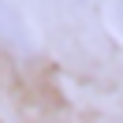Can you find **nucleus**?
<instances>
[{"instance_id":"f03ea898","label":"nucleus","mask_w":123,"mask_h":123,"mask_svg":"<svg viewBox=\"0 0 123 123\" xmlns=\"http://www.w3.org/2000/svg\"><path fill=\"white\" fill-rule=\"evenodd\" d=\"M75 4H82V0H75Z\"/></svg>"},{"instance_id":"f257e3e1","label":"nucleus","mask_w":123,"mask_h":123,"mask_svg":"<svg viewBox=\"0 0 123 123\" xmlns=\"http://www.w3.org/2000/svg\"><path fill=\"white\" fill-rule=\"evenodd\" d=\"M0 41L8 49H15L19 56L34 52V37H30V30H26L23 15L11 8V0H0Z\"/></svg>"}]
</instances>
